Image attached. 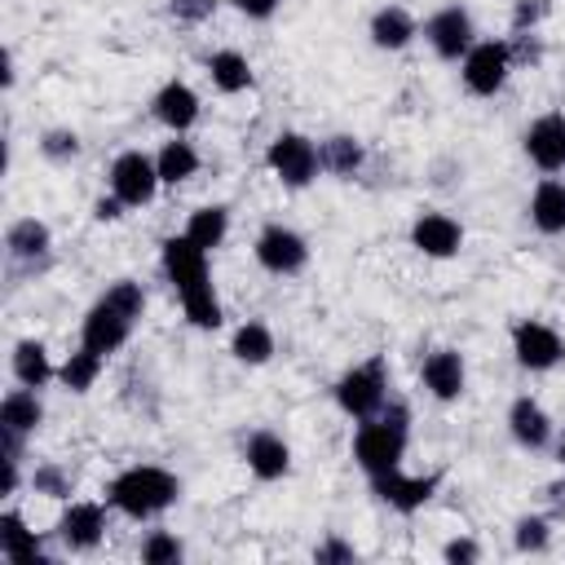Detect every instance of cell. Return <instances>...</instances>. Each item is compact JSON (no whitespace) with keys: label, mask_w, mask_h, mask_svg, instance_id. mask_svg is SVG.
I'll return each mask as SVG.
<instances>
[{"label":"cell","mask_w":565,"mask_h":565,"mask_svg":"<svg viewBox=\"0 0 565 565\" xmlns=\"http://www.w3.org/2000/svg\"><path fill=\"white\" fill-rule=\"evenodd\" d=\"M159 260H163L168 282H172L177 296H181V309H185L190 327L216 331V327L225 322V313H221V300H216V287H212L207 252L194 247L185 234H168V238L159 243Z\"/></svg>","instance_id":"cell-1"},{"label":"cell","mask_w":565,"mask_h":565,"mask_svg":"<svg viewBox=\"0 0 565 565\" xmlns=\"http://www.w3.org/2000/svg\"><path fill=\"white\" fill-rule=\"evenodd\" d=\"M181 499V477L159 463H132L106 486V503L132 521H150Z\"/></svg>","instance_id":"cell-2"},{"label":"cell","mask_w":565,"mask_h":565,"mask_svg":"<svg viewBox=\"0 0 565 565\" xmlns=\"http://www.w3.org/2000/svg\"><path fill=\"white\" fill-rule=\"evenodd\" d=\"M406 441H411V411H406L402 402H384L380 415L358 419L353 459H358V468H362L366 477H380V472L402 468Z\"/></svg>","instance_id":"cell-3"},{"label":"cell","mask_w":565,"mask_h":565,"mask_svg":"<svg viewBox=\"0 0 565 565\" xmlns=\"http://www.w3.org/2000/svg\"><path fill=\"white\" fill-rule=\"evenodd\" d=\"M335 406L349 415V419H371L384 411L388 402V362L384 358H366L358 366H349L340 380H335Z\"/></svg>","instance_id":"cell-4"},{"label":"cell","mask_w":565,"mask_h":565,"mask_svg":"<svg viewBox=\"0 0 565 565\" xmlns=\"http://www.w3.org/2000/svg\"><path fill=\"white\" fill-rule=\"evenodd\" d=\"M512 44L508 40H477L468 53H463V62H459V75H463V88L472 93V97H494L503 84H508V75H512Z\"/></svg>","instance_id":"cell-5"},{"label":"cell","mask_w":565,"mask_h":565,"mask_svg":"<svg viewBox=\"0 0 565 565\" xmlns=\"http://www.w3.org/2000/svg\"><path fill=\"white\" fill-rule=\"evenodd\" d=\"M265 163H269V172H274L287 190H305V185H313V177L322 172L318 146H313L305 132H278V137L269 141V150H265Z\"/></svg>","instance_id":"cell-6"},{"label":"cell","mask_w":565,"mask_h":565,"mask_svg":"<svg viewBox=\"0 0 565 565\" xmlns=\"http://www.w3.org/2000/svg\"><path fill=\"white\" fill-rule=\"evenodd\" d=\"M256 265L265 269V274H274V278H291V274H300L305 265H309V243H305V234L300 230H291V225H282V221H274V225H265L260 234H256Z\"/></svg>","instance_id":"cell-7"},{"label":"cell","mask_w":565,"mask_h":565,"mask_svg":"<svg viewBox=\"0 0 565 565\" xmlns=\"http://www.w3.org/2000/svg\"><path fill=\"white\" fill-rule=\"evenodd\" d=\"M512 353L525 371H552L565 362V335L543 318L512 322Z\"/></svg>","instance_id":"cell-8"},{"label":"cell","mask_w":565,"mask_h":565,"mask_svg":"<svg viewBox=\"0 0 565 565\" xmlns=\"http://www.w3.org/2000/svg\"><path fill=\"white\" fill-rule=\"evenodd\" d=\"M159 185H163V181H159V168H154L150 154H141V150L115 154V163H110V194H119L124 207H146V203H154Z\"/></svg>","instance_id":"cell-9"},{"label":"cell","mask_w":565,"mask_h":565,"mask_svg":"<svg viewBox=\"0 0 565 565\" xmlns=\"http://www.w3.org/2000/svg\"><path fill=\"white\" fill-rule=\"evenodd\" d=\"M424 40L433 44V53L441 62H463V53L477 44V26L472 13L463 4H441L428 22H424Z\"/></svg>","instance_id":"cell-10"},{"label":"cell","mask_w":565,"mask_h":565,"mask_svg":"<svg viewBox=\"0 0 565 565\" xmlns=\"http://www.w3.org/2000/svg\"><path fill=\"white\" fill-rule=\"evenodd\" d=\"M437 486H441V472H424V477H411V472H402V468H393V472H380V477H371V490H375V499L380 503H388L393 512H402V516H411V512H419L433 494H437Z\"/></svg>","instance_id":"cell-11"},{"label":"cell","mask_w":565,"mask_h":565,"mask_svg":"<svg viewBox=\"0 0 565 565\" xmlns=\"http://www.w3.org/2000/svg\"><path fill=\"white\" fill-rule=\"evenodd\" d=\"M57 539L71 552H93L106 539V508L93 499H71L57 516Z\"/></svg>","instance_id":"cell-12"},{"label":"cell","mask_w":565,"mask_h":565,"mask_svg":"<svg viewBox=\"0 0 565 565\" xmlns=\"http://www.w3.org/2000/svg\"><path fill=\"white\" fill-rule=\"evenodd\" d=\"M132 322L137 318H128L124 309H115L110 300H97L88 313H84V327H79V344H88V349H97V353H115V349H124L128 344V335H132Z\"/></svg>","instance_id":"cell-13"},{"label":"cell","mask_w":565,"mask_h":565,"mask_svg":"<svg viewBox=\"0 0 565 565\" xmlns=\"http://www.w3.org/2000/svg\"><path fill=\"white\" fill-rule=\"evenodd\" d=\"M411 247L433 260H450L463 247V225L450 212H419L411 225Z\"/></svg>","instance_id":"cell-14"},{"label":"cell","mask_w":565,"mask_h":565,"mask_svg":"<svg viewBox=\"0 0 565 565\" xmlns=\"http://www.w3.org/2000/svg\"><path fill=\"white\" fill-rule=\"evenodd\" d=\"M525 154L539 172L565 168V110H547L525 128Z\"/></svg>","instance_id":"cell-15"},{"label":"cell","mask_w":565,"mask_h":565,"mask_svg":"<svg viewBox=\"0 0 565 565\" xmlns=\"http://www.w3.org/2000/svg\"><path fill=\"white\" fill-rule=\"evenodd\" d=\"M150 110H154V119H159V124H163L172 137H181V132H190V128L199 124L203 102H199V93H194L185 79H168V84L154 93Z\"/></svg>","instance_id":"cell-16"},{"label":"cell","mask_w":565,"mask_h":565,"mask_svg":"<svg viewBox=\"0 0 565 565\" xmlns=\"http://www.w3.org/2000/svg\"><path fill=\"white\" fill-rule=\"evenodd\" d=\"M419 380L424 388L437 397V402H459L463 397V384H468V366H463V353L455 349H433L419 366Z\"/></svg>","instance_id":"cell-17"},{"label":"cell","mask_w":565,"mask_h":565,"mask_svg":"<svg viewBox=\"0 0 565 565\" xmlns=\"http://www.w3.org/2000/svg\"><path fill=\"white\" fill-rule=\"evenodd\" d=\"M243 459H247L256 481H282L291 472V446L278 433H269V428H256L243 441Z\"/></svg>","instance_id":"cell-18"},{"label":"cell","mask_w":565,"mask_h":565,"mask_svg":"<svg viewBox=\"0 0 565 565\" xmlns=\"http://www.w3.org/2000/svg\"><path fill=\"white\" fill-rule=\"evenodd\" d=\"M508 433H512L516 446L543 450V446L552 441V415H547L530 393H525V397H512V406H508Z\"/></svg>","instance_id":"cell-19"},{"label":"cell","mask_w":565,"mask_h":565,"mask_svg":"<svg viewBox=\"0 0 565 565\" xmlns=\"http://www.w3.org/2000/svg\"><path fill=\"white\" fill-rule=\"evenodd\" d=\"M366 35H371L375 49H384V53H402V49L419 35V26H415V18H411L402 4H384V9L371 13Z\"/></svg>","instance_id":"cell-20"},{"label":"cell","mask_w":565,"mask_h":565,"mask_svg":"<svg viewBox=\"0 0 565 565\" xmlns=\"http://www.w3.org/2000/svg\"><path fill=\"white\" fill-rule=\"evenodd\" d=\"M44 424V402L35 397V388H9L0 397V428L13 433V437H31L35 428Z\"/></svg>","instance_id":"cell-21"},{"label":"cell","mask_w":565,"mask_h":565,"mask_svg":"<svg viewBox=\"0 0 565 565\" xmlns=\"http://www.w3.org/2000/svg\"><path fill=\"white\" fill-rule=\"evenodd\" d=\"M49 247H53V234H49V225L35 221V216H18V221L4 230V252H9V260L35 265V260L49 256Z\"/></svg>","instance_id":"cell-22"},{"label":"cell","mask_w":565,"mask_h":565,"mask_svg":"<svg viewBox=\"0 0 565 565\" xmlns=\"http://www.w3.org/2000/svg\"><path fill=\"white\" fill-rule=\"evenodd\" d=\"M530 221L539 234H565V181L543 177L530 194Z\"/></svg>","instance_id":"cell-23"},{"label":"cell","mask_w":565,"mask_h":565,"mask_svg":"<svg viewBox=\"0 0 565 565\" xmlns=\"http://www.w3.org/2000/svg\"><path fill=\"white\" fill-rule=\"evenodd\" d=\"M207 75H212V88H216V93H225V97L247 93V88L256 84L252 62H247L238 49H216V53L207 57Z\"/></svg>","instance_id":"cell-24"},{"label":"cell","mask_w":565,"mask_h":565,"mask_svg":"<svg viewBox=\"0 0 565 565\" xmlns=\"http://www.w3.org/2000/svg\"><path fill=\"white\" fill-rule=\"evenodd\" d=\"M181 234H185L194 247L216 252V247L230 238V207H225V203H203V207H194Z\"/></svg>","instance_id":"cell-25"},{"label":"cell","mask_w":565,"mask_h":565,"mask_svg":"<svg viewBox=\"0 0 565 565\" xmlns=\"http://www.w3.org/2000/svg\"><path fill=\"white\" fill-rule=\"evenodd\" d=\"M9 366H13V380L26 388H44L49 380H57V366L49 362V349L40 340H18Z\"/></svg>","instance_id":"cell-26"},{"label":"cell","mask_w":565,"mask_h":565,"mask_svg":"<svg viewBox=\"0 0 565 565\" xmlns=\"http://www.w3.org/2000/svg\"><path fill=\"white\" fill-rule=\"evenodd\" d=\"M0 556L4 561H40L44 556V543H40V534L18 516V512H4L0 516Z\"/></svg>","instance_id":"cell-27"},{"label":"cell","mask_w":565,"mask_h":565,"mask_svg":"<svg viewBox=\"0 0 565 565\" xmlns=\"http://www.w3.org/2000/svg\"><path fill=\"white\" fill-rule=\"evenodd\" d=\"M318 163H322V172H331V177H353V172L366 163V150H362L358 137L335 132V137L318 141Z\"/></svg>","instance_id":"cell-28"},{"label":"cell","mask_w":565,"mask_h":565,"mask_svg":"<svg viewBox=\"0 0 565 565\" xmlns=\"http://www.w3.org/2000/svg\"><path fill=\"white\" fill-rule=\"evenodd\" d=\"M274 331L265 327V322H256V318H247L238 331H234V340H230V353L243 362V366H265L269 358H274Z\"/></svg>","instance_id":"cell-29"},{"label":"cell","mask_w":565,"mask_h":565,"mask_svg":"<svg viewBox=\"0 0 565 565\" xmlns=\"http://www.w3.org/2000/svg\"><path fill=\"white\" fill-rule=\"evenodd\" d=\"M102 366H106V353H97V349L79 344V349H75V353H66V362L57 366V384H62V388H71V393H88V388L97 384Z\"/></svg>","instance_id":"cell-30"},{"label":"cell","mask_w":565,"mask_h":565,"mask_svg":"<svg viewBox=\"0 0 565 565\" xmlns=\"http://www.w3.org/2000/svg\"><path fill=\"white\" fill-rule=\"evenodd\" d=\"M154 168H159V181H163V185H181V181H190V177L199 172V150H194L190 141H181V137H172V141H163V150L154 154Z\"/></svg>","instance_id":"cell-31"},{"label":"cell","mask_w":565,"mask_h":565,"mask_svg":"<svg viewBox=\"0 0 565 565\" xmlns=\"http://www.w3.org/2000/svg\"><path fill=\"white\" fill-rule=\"evenodd\" d=\"M512 543H516V552H530V556L547 552V543H552V521H547V516H521V521L512 525Z\"/></svg>","instance_id":"cell-32"},{"label":"cell","mask_w":565,"mask_h":565,"mask_svg":"<svg viewBox=\"0 0 565 565\" xmlns=\"http://www.w3.org/2000/svg\"><path fill=\"white\" fill-rule=\"evenodd\" d=\"M181 556H185V543L177 534H168V530H150L146 543H141V561L146 565H177Z\"/></svg>","instance_id":"cell-33"},{"label":"cell","mask_w":565,"mask_h":565,"mask_svg":"<svg viewBox=\"0 0 565 565\" xmlns=\"http://www.w3.org/2000/svg\"><path fill=\"white\" fill-rule=\"evenodd\" d=\"M31 490H35V494H49V499H71L75 481H71V472L57 468V463H35V472H31Z\"/></svg>","instance_id":"cell-34"},{"label":"cell","mask_w":565,"mask_h":565,"mask_svg":"<svg viewBox=\"0 0 565 565\" xmlns=\"http://www.w3.org/2000/svg\"><path fill=\"white\" fill-rule=\"evenodd\" d=\"M102 300H110V305H115V309H124L128 318H141V313H146V291H141V282H137V278H119V282H110Z\"/></svg>","instance_id":"cell-35"},{"label":"cell","mask_w":565,"mask_h":565,"mask_svg":"<svg viewBox=\"0 0 565 565\" xmlns=\"http://www.w3.org/2000/svg\"><path fill=\"white\" fill-rule=\"evenodd\" d=\"M40 154L53 159V163H66V159L79 154V137H75L71 128H49V132L40 137Z\"/></svg>","instance_id":"cell-36"},{"label":"cell","mask_w":565,"mask_h":565,"mask_svg":"<svg viewBox=\"0 0 565 565\" xmlns=\"http://www.w3.org/2000/svg\"><path fill=\"white\" fill-rule=\"evenodd\" d=\"M552 13V0H516L512 4V31H539V22Z\"/></svg>","instance_id":"cell-37"},{"label":"cell","mask_w":565,"mask_h":565,"mask_svg":"<svg viewBox=\"0 0 565 565\" xmlns=\"http://www.w3.org/2000/svg\"><path fill=\"white\" fill-rule=\"evenodd\" d=\"M168 13L177 22H185V26H199V22H207L216 13V0H168Z\"/></svg>","instance_id":"cell-38"},{"label":"cell","mask_w":565,"mask_h":565,"mask_svg":"<svg viewBox=\"0 0 565 565\" xmlns=\"http://www.w3.org/2000/svg\"><path fill=\"white\" fill-rule=\"evenodd\" d=\"M313 561H318V565H331V561H358V547L331 534V539H322V543L313 547Z\"/></svg>","instance_id":"cell-39"},{"label":"cell","mask_w":565,"mask_h":565,"mask_svg":"<svg viewBox=\"0 0 565 565\" xmlns=\"http://www.w3.org/2000/svg\"><path fill=\"white\" fill-rule=\"evenodd\" d=\"M441 556H446L450 565H472V561H481V547H477L472 539H450V543L441 547Z\"/></svg>","instance_id":"cell-40"},{"label":"cell","mask_w":565,"mask_h":565,"mask_svg":"<svg viewBox=\"0 0 565 565\" xmlns=\"http://www.w3.org/2000/svg\"><path fill=\"white\" fill-rule=\"evenodd\" d=\"M234 4H238V13H247L252 22H269L282 0H234Z\"/></svg>","instance_id":"cell-41"},{"label":"cell","mask_w":565,"mask_h":565,"mask_svg":"<svg viewBox=\"0 0 565 565\" xmlns=\"http://www.w3.org/2000/svg\"><path fill=\"white\" fill-rule=\"evenodd\" d=\"M93 216H97V221H119V216H124V199H119V194H102V199L93 203Z\"/></svg>","instance_id":"cell-42"},{"label":"cell","mask_w":565,"mask_h":565,"mask_svg":"<svg viewBox=\"0 0 565 565\" xmlns=\"http://www.w3.org/2000/svg\"><path fill=\"white\" fill-rule=\"evenodd\" d=\"M556 455H561V463H565V437H561V441H556Z\"/></svg>","instance_id":"cell-43"}]
</instances>
